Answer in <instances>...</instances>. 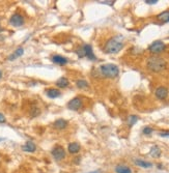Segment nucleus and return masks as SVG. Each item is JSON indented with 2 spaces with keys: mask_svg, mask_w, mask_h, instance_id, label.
Here are the masks:
<instances>
[{
  "mask_svg": "<svg viewBox=\"0 0 169 173\" xmlns=\"http://www.w3.org/2000/svg\"><path fill=\"white\" fill-rule=\"evenodd\" d=\"M124 48V42H122V36H114V38H110L109 41L106 42L104 51L105 53L108 54H114L119 52L120 50Z\"/></svg>",
  "mask_w": 169,
  "mask_h": 173,
  "instance_id": "nucleus-1",
  "label": "nucleus"
},
{
  "mask_svg": "<svg viewBox=\"0 0 169 173\" xmlns=\"http://www.w3.org/2000/svg\"><path fill=\"white\" fill-rule=\"evenodd\" d=\"M1 78H2V72L0 70V79H1Z\"/></svg>",
  "mask_w": 169,
  "mask_h": 173,
  "instance_id": "nucleus-29",
  "label": "nucleus"
},
{
  "mask_svg": "<svg viewBox=\"0 0 169 173\" xmlns=\"http://www.w3.org/2000/svg\"><path fill=\"white\" fill-rule=\"evenodd\" d=\"M161 137H169V133H160Z\"/></svg>",
  "mask_w": 169,
  "mask_h": 173,
  "instance_id": "nucleus-27",
  "label": "nucleus"
},
{
  "mask_svg": "<svg viewBox=\"0 0 169 173\" xmlns=\"http://www.w3.org/2000/svg\"><path fill=\"white\" fill-rule=\"evenodd\" d=\"M99 70H100L101 75L103 76V77H105V78L113 79V78H116L117 76H118V74H119L118 66H115V64H113V63L103 64V66H101L99 67Z\"/></svg>",
  "mask_w": 169,
  "mask_h": 173,
  "instance_id": "nucleus-3",
  "label": "nucleus"
},
{
  "mask_svg": "<svg viewBox=\"0 0 169 173\" xmlns=\"http://www.w3.org/2000/svg\"><path fill=\"white\" fill-rule=\"evenodd\" d=\"M101 3H105V4H110V5H113V3L115 1H100Z\"/></svg>",
  "mask_w": 169,
  "mask_h": 173,
  "instance_id": "nucleus-26",
  "label": "nucleus"
},
{
  "mask_svg": "<svg viewBox=\"0 0 169 173\" xmlns=\"http://www.w3.org/2000/svg\"><path fill=\"white\" fill-rule=\"evenodd\" d=\"M165 48H166V45L164 42L161 41H156L148 47V50L153 54H160L165 50Z\"/></svg>",
  "mask_w": 169,
  "mask_h": 173,
  "instance_id": "nucleus-5",
  "label": "nucleus"
},
{
  "mask_svg": "<svg viewBox=\"0 0 169 173\" xmlns=\"http://www.w3.org/2000/svg\"><path fill=\"white\" fill-rule=\"evenodd\" d=\"M155 95L159 100H165L168 96V89L165 88V87H158L155 91Z\"/></svg>",
  "mask_w": 169,
  "mask_h": 173,
  "instance_id": "nucleus-9",
  "label": "nucleus"
},
{
  "mask_svg": "<svg viewBox=\"0 0 169 173\" xmlns=\"http://www.w3.org/2000/svg\"><path fill=\"white\" fill-rule=\"evenodd\" d=\"M147 69L154 73H160L166 67V61L158 56H153L147 59Z\"/></svg>",
  "mask_w": 169,
  "mask_h": 173,
  "instance_id": "nucleus-2",
  "label": "nucleus"
},
{
  "mask_svg": "<svg viewBox=\"0 0 169 173\" xmlns=\"http://www.w3.org/2000/svg\"><path fill=\"white\" fill-rule=\"evenodd\" d=\"M151 133H153V129L150 127H145L144 129H143V134L144 135H150Z\"/></svg>",
  "mask_w": 169,
  "mask_h": 173,
  "instance_id": "nucleus-23",
  "label": "nucleus"
},
{
  "mask_svg": "<svg viewBox=\"0 0 169 173\" xmlns=\"http://www.w3.org/2000/svg\"><path fill=\"white\" fill-rule=\"evenodd\" d=\"M147 4H156L158 2V0H145Z\"/></svg>",
  "mask_w": 169,
  "mask_h": 173,
  "instance_id": "nucleus-25",
  "label": "nucleus"
},
{
  "mask_svg": "<svg viewBox=\"0 0 169 173\" xmlns=\"http://www.w3.org/2000/svg\"><path fill=\"white\" fill-rule=\"evenodd\" d=\"M23 54H24V49H23L22 47H19V48H17V49L14 51V52L11 53L10 56H8L7 59L10 61H13V60H15V59H17V58L21 57Z\"/></svg>",
  "mask_w": 169,
  "mask_h": 173,
  "instance_id": "nucleus-10",
  "label": "nucleus"
},
{
  "mask_svg": "<svg viewBox=\"0 0 169 173\" xmlns=\"http://www.w3.org/2000/svg\"><path fill=\"white\" fill-rule=\"evenodd\" d=\"M150 154L153 158H159L160 155H161V149H160L157 145H155L150 148Z\"/></svg>",
  "mask_w": 169,
  "mask_h": 173,
  "instance_id": "nucleus-19",
  "label": "nucleus"
},
{
  "mask_svg": "<svg viewBox=\"0 0 169 173\" xmlns=\"http://www.w3.org/2000/svg\"><path fill=\"white\" fill-rule=\"evenodd\" d=\"M46 95H47L48 98H50V99H57V98H59L61 93H60L58 89L49 88V89L46 90Z\"/></svg>",
  "mask_w": 169,
  "mask_h": 173,
  "instance_id": "nucleus-14",
  "label": "nucleus"
},
{
  "mask_svg": "<svg viewBox=\"0 0 169 173\" xmlns=\"http://www.w3.org/2000/svg\"><path fill=\"white\" fill-rule=\"evenodd\" d=\"M80 149H81V146H80V144L77 143V142H72V143L68 144V150L71 155L78 154V152L80 151Z\"/></svg>",
  "mask_w": 169,
  "mask_h": 173,
  "instance_id": "nucleus-12",
  "label": "nucleus"
},
{
  "mask_svg": "<svg viewBox=\"0 0 169 173\" xmlns=\"http://www.w3.org/2000/svg\"><path fill=\"white\" fill-rule=\"evenodd\" d=\"M115 172L116 173H132V170L129 168L128 166L118 165L115 167Z\"/></svg>",
  "mask_w": 169,
  "mask_h": 173,
  "instance_id": "nucleus-18",
  "label": "nucleus"
},
{
  "mask_svg": "<svg viewBox=\"0 0 169 173\" xmlns=\"http://www.w3.org/2000/svg\"><path fill=\"white\" fill-rule=\"evenodd\" d=\"M53 126L57 130H64L68 127V121L64 120V118H59V119L55 120V123H54Z\"/></svg>",
  "mask_w": 169,
  "mask_h": 173,
  "instance_id": "nucleus-15",
  "label": "nucleus"
},
{
  "mask_svg": "<svg viewBox=\"0 0 169 173\" xmlns=\"http://www.w3.org/2000/svg\"><path fill=\"white\" fill-rule=\"evenodd\" d=\"M77 54H78V56L80 58L86 57L88 58V60H91V61H94L97 59L96 55H94V53L93 51V47H91L90 45H84L81 49L77 51Z\"/></svg>",
  "mask_w": 169,
  "mask_h": 173,
  "instance_id": "nucleus-4",
  "label": "nucleus"
},
{
  "mask_svg": "<svg viewBox=\"0 0 169 173\" xmlns=\"http://www.w3.org/2000/svg\"><path fill=\"white\" fill-rule=\"evenodd\" d=\"M56 86L59 87V88H67L68 86V80L65 77H60L56 81Z\"/></svg>",
  "mask_w": 169,
  "mask_h": 173,
  "instance_id": "nucleus-16",
  "label": "nucleus"
},
{
  "mask_svg": "<svg viewBox=\"0 0 169 173\" xmlns=\"http://www.w3.org/2000/svg\"><path fill=\"white\" fill-rule=\"evenodd\" d=\"M5 121H6V119H5L4 115L2 113H0V123H4Z\"/></svg>",
  "mask_w": 169,
  "mask_h": 173,
  "instance_id": "nucleus-24",
  "label": "nucleus"
},
{
  "mask_svg": "<svg viewBox=\"0 0 169 173\" xmlns=\"http://www.w3.org/2000/svg\"><path fill=\"white\" fill-rule=\"evenodd\" d=\"M135 164L137 166L141 167V168H150V167L153 166V164L150 163V162L140 160V159H137V160H135Z\"/></svg>",
  "mask_w": 169,
  "mask_h": 173,
  "instance_id": "nucleus-17",
  "label": "nucleus"
},
{
  "mask_svg": "<svg viewBox=\"0 0 169 173\" xmlns=\"http://www.w3.org/2000/svg\"><path fill=\"white\" fill-rule=\"evenodd\" d=\"M22 150L25 152H34L36 150V145L32 141H27V142L22 146Z\"/></svg>",
  "mask_w": 169,
  "mask_h": 173,
  "instance_id": "nucleus-11",
  "label": "nucleus"
},
{
  "mask_svg": "<svg viewBox=\"0 0 169 173\" xmlns=\"http://www.w3.org/2000/svg\"><path fill=\"white\" fill-rule=\"evenodd\" d=\"M52 61L54 62V63L59 64V66H65V64L68 62V59L65 57H64V56H61V55H54L52 57Z\"/></svg>",
  "mask_w": 169,
  "mask_h": 173,
  "instance_id": "nucleus-13",
  "label": "nucleus"
},
{
  "mask_svg": "<svg viewBox=\"0 0 169 173\" xmlns=\"http://www.w3.org/2000/svg\"><path fill=\"white\" fill-rule=\"evenodd\" d=\"M89 173H101V172H100V170H97V171H93V172H89Z\"/></svg>",
  "mask_w": 169,
  "mask_h": 173,
  "instance_id": "nucleus-28",
  "label": "nucleus"
},
{
  "mask_svg": "<svg viewBox=\"0 0 169 173\" xmlns=\"http://www.w3.org/2000/svg\"><path fill=\"white\" fill-rule=\"evenodd\" d=\"M137 121H138V116H136V115H131L130 117L128 118V123H129V126L130 127L134 126Z\"/></svg>",
  "mask_w": 169,
  "mask_h": 173,
  "instance_id": "nucleus-22",
  "label": "nucleus"
},
{
  "mask_svg": "<svg viewBox=\"0 0 169 173\" xmlns=\"http://www.w3.org/2000/svg\"><path fill=\"white\" fill-rule=\"evenodd\" d=\"M81 107H82V100L80 98H74L68 104V108L70 110H73V111H78Z\"/></svg>",
  "mask_w": 169,
  "mask_h": 173,
  "instance_id": "nucleus-8",
  "label": "nucleus"
},
{
  "mask_svg": "<svg viewBox=\"0 0 169 173\" xmlns=\"http://www.w3.org/2000/svg\"><path fill=\"white\" fill-rule=\"evenodd\" d=\"M158 19L160 20V21H162L163 23H169V12L168 10H166V12L161 13L158 16Z\"/></svg>",
  "mask_w": 169,
  "mask_h": 173,
  "instance_id": "nucleus-20",
  "label": "nucleus"
},
{
  "mask_svg": "<svg viewBox=\"0 0 169 173\" xmlns=\"http://www.w3.org/2000/svg\"><path fill=\"white\" fill-rule=\"evenodd\" d=\"M52 154V157L55 159L56 161H61L65 158V150L62 146L60 145H56L51 151Z\"/></svg>",
  "mask_w": 169,
  "mask_h": 173,
  "instance_id": "nucleus-6",
  "label": "nucleus"
},
{
  "mask_svg": "<svg viewBox=\"0 0 169 173\" xmlns=\"http://www.w3.org/2000/svg\"><path fill=\"white\" fill-rule=\"evenodd\" d=\"M10 23L11 26H14V27L22 26V25H24V17H23L22 15H20V14H18V13L14 14L10 19Z\"/></svg>",
  "mask_w": 169,
  "mask_h": 173,
  "instance_id": "nucleus-7",
  "label": "nucleus"
},
{
  "mask_svg": "<svg viewBox=\"0 0 169 173\" xmlns=\"http://www.w3.org/2000/svg\"><path fill=\"white\" fill-rule=\"evenodd\" d=\"M76 85H77V87H78V88H80V89H87L88 88L87 81L82 80V79H80V80H77Z\"/></svg>",
  "mask_w": 169,
  "mask_h": 173,
  "instance_id": "nucleus-21",
  "label": "nucleus"
},
{
  "mask_svg": "<svg viewBox=\"0 0 169 173\" xmlns=\"http://www.w3.org/2000/svg\"><path fill=\"white\" fill-rule=\"evenodd\" d=\"M1 140H2V139H0V141H1Z\"/></svg>",
  "mask_w": 169,
  "mask_h": 173,
  "instance_id": "nucleus-30",
  "label": "nucleus"
}]
</instances>
